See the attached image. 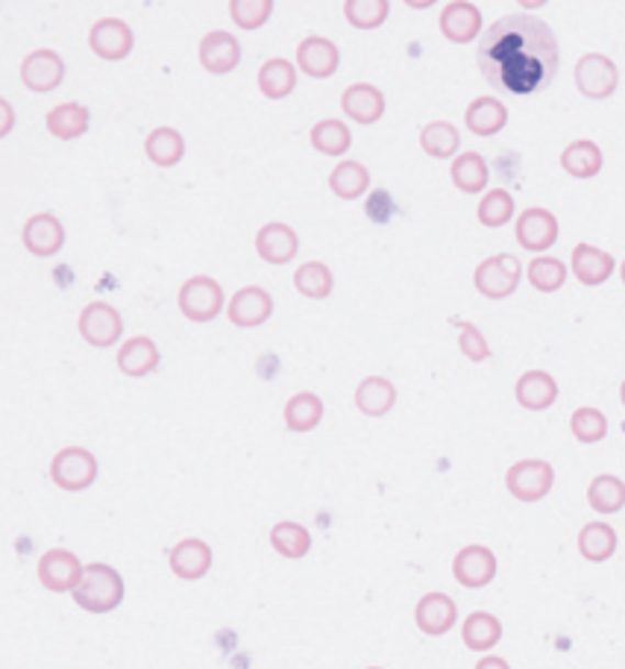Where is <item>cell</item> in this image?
Here are the masks:
<instances>
[{"instance_id": "obj_51", "label": "cell", "mask_w": 625, "mask_h": 669, "mask_svg": "<svg viewBox=\"0 0 625 669\" xmlns=\"http://www.w3.org/2000/svg\"><path fill=\"white\" fill-rule=\"evenodd\" d=\"M620 400H623V405H625V379H623V384H620Z\"/></svg>"}, {"instance_id": "obj_49", "label": "cell", "mask_w": 625, "mask_h": 669, "mask_svg": "<svg viewBox=\"0 0 625 669\" xmlns=\"http://www.w3.org/2000/svg\"><path fill=\"white\" fill-rule=\"evenodd\" d=\"M476 669H511V664L505 658H500V655H484V658L476 664Z\"/></svg>"}, {"instance_id": "obj_18", "label": "cell", "mask_w": 625, "mask_h": 669, "mask_svg": "<svg viewBox=\"0 0 625 669\" xmlns=\"http://www.w3.org/2000/svg\"><path fill=\"white\" fill-rule=\"evenodd\" d=\"M168 567L177 579L197 581L212 570V546L200 537H186L179 540L168 555Z\"/></svg>"}, {"instance_id": "obj_52", "label": "cell", "mask_w": 625, "mask_h": 669, "mask_svg": "<svg viewBox=\"0 0 625 669\" xmlns=\"http://www.w3.org/2000/svg\"><path fill=\"white\" fill-rule=\"evenodd\" d=\"M620 277H623V286H625V261H623V268H620Z\"/></svg>"}, {"instance_id": "obj_25", "label": "cell", "mask_w": 625, "mask_h": 669, "mask_svg": "<svg viewBox=\"0 0 625 669\" xmlns=\"http://www.w3.org/2000/svg\"><path fill=\"white\" fill-rule=\"evenodd\" d=\"M161 361V353L156 347V341L147 338V335H138V338L124 341V347L118 349V370L130 379H142V376H150Z\"/></svg>"}, {"instance_id": "obj_36", "label": "cell", "mask_w": 625, "mask_h": 669, "mask_svg": "<svg viewBox=\"0 0 625 669\" xmlns=\"http://www.w3.org/2000/svg\"><path fill=\"white\" fill-rule=\"evenodd\" d=\"M270 546H274L282 558L297 561V558H305L309 549H312V535H309V528L294 523V520H282V523L270 528Z\"/></svg>"}, {"instance_id": "obj_32", "label": "cell", "mask_w": 625, "mask_h": 669, "mask_svg": "<svg viewBox=\"0 0 625 669\" xmlns=\"http://www.w3.org/2000/svg\"><path fill=\"white\" fill-rule=\"evenodd\" d=\"M461 640L470 651H491L502 640V623L488 611H473L461 623Z\"/></svg>"}, {"instance_id": "obj_40", "label": "cell", "mask_w": 625, "mask_h": 669, "mask_svg": "<svg viewBox=\"0 0 625 669\" xmlns=\"http://www.w3.org/2000/svg\"><path fill=\"white\" fill-rule=\"evenodd\" d=\"M421 147L432 159H449L461 147V133L449 121H432L421 130Z\"/></svg>"}, {"instance_id": "obj_38", "label": "cell", "mask_w": 625, "mask_h": 669, "mask_svg": "<svg viewBox=\"0 0 625 669\" xmlns=\"http://www.w3.org/2000/svg\"><path fill=\"white\" fill-rule=\"evenodd\" d=\"M297 89V71L288 59H268L259 68V91L268 100H282Z\"/></svg>"}, {"instance_id": "obj_41", "label": "cell", "mask_w": 625, "mask_h": 669, "mask_svg": "<svg viewBox=\"0 0 625 669\" xmlns=\"http://www.w3.org/2000/svg\"><path fill=\"white\" fill-rule=\"evenodd\" d=\"M294 288L309 300H326L335 288L330 265L323 261H305L303 268L294 270Z\"/></svg>"}, {"instance_id": "obj_7", "label": "cell", "mask_w": 625, "mask_h": 669, "mask_svg": "<svg viewBox=\"0 0 625 669\" xmlns=\"http://www.w3.org/2000/svg\"><path fill=\"white\" fill-rule=\"evenodd\" d=\"M576 86L584 98L605 100L620 86V71L605 54H584L576 65Z\"/></svg>"}, {"instance_id": "obj_17", "label": "cell", "mask_w": 625, "mask_h": 669, "mask_svg": "<svg viewBox=\"0 0 625 669\" xmlns=\"http://www.w3.org/2000/svg\"><path fill=\"white\" fill-rule=\"evenodd\" d=\"M440 33L453 42V45H467L476 36L482 38V12L476 3L467 0H453L440 12Z\"/></svg>"}, {"instance_id": "obj_16", "label": "cell", "mask_w": 625, "mask_h": 669, "mask_svg": "<svg viewBox=\"0 0 625 669\" xmlns=\"http://www.w3.org/2000/svg\"><path fill=\"white\" fill-rule=\"evenodd\" d=\"M21 238H24V247H27L33 256L47 259V256H56V253L65 247V226L59 223V218L51 212L33 214V218L24 223Z\"/></svg>"}, {"instance_id": "obj_39", "label": "cell", "mask_w": 625, "mask_h": 669, "mask_svg": "<svg viewBox=\"0 0 625 669\" xmlns=\"http://www.w3.org/2000/svg\"><path fill=\"white\" fill-rule=\"evenodd\" d=\"M312 147L323 156H344L353 144V133L347 130L344 121H335V118H323L312 126Z\"/></svg>"}, {"instance_id": "obj_48", "label": "cell", "mask_w": 625, "mask_h": 669, "mask_svg": "<svg viewBox=\"0 0 625 669\" xmlns=\"http://www.w3.org/2000/svg\"><path fill=\"white\" fill-rule=\"evenodd\" d=\"M393 209H397V205H393V200L388 191H373L370 200H367V214H370L376 223H388V218L393 214Z\"/></svg>"}, {"instance_id": "obj_10", "label": "cell", "mask_w": 625, "mask_h": 669, "mask_svg": "<svg viewBox=\"0 0 625 669\" xmlns=\"http://www.w3.org/2000/svg\"><path fill=\"white\" fill-rule=\"evenodd\" d=\"M82 572H86V567L68 549H51L38 561V581L51 593H74L77 584H80Z\"/></svg>"}, {"instance_id": "obj_30", "label": "cell", "mask_w": 625, "mask_h": 669, "mask_svg": "<svg viewBox=\"0 0 625 669\" xmlns=\"http://www.w3.org/2000/svg\"><path fill=\"white\" fill-rule=\"evenodd\" d=\"M605 165V156L599 150L596 142H588V138H579L563 147L561 153V168L576 179H593Z\"/></svg>"}, {"instance_id": "obj_29", "label": "cell", "mask_w": 625, "mask_h": 669, "mask_svg": "<svg viewBox=\"0 0 625 669\" xmlns=\"http://www.w3.org/2000/svg\"><path fill=\"white\" fill-rule=\"evenodd\" d=\"M144 153H147V159H150L153 165L174 168V165H179L182 156H186V138H182V133L174 130V126H156V130L147 135V142H144Z\"/></svg>"}, {"instance_id": "obj_21", "label": "cell", "mask_w": 625, "mask_h": 669, "mask_svg": "<svg viewBox=\"0 0 625 669\" xmlns=\"http://www.w3.org/2000/svg\"><path fill=\"white\" fill-rule=\"evenodd\" d=\"M21 80L30 91H54L65 80V63L56 51H33L21 63Z\"/></svg>"}, {"instance_id": "obj_31", "label": "cell", "mask_w": 625, "mask_h": 669, "mask_svg": "<svg viewBox=\"0 0 625 669\" xmlns=\"http://www.w3.org/2000/svg\"><path fill=\"white\" fill-rule=\"evenodd\" d=\"M323 400L312 391H300L294 393L291 400L286 402V426L288 432H297V435H305L312 428L321 426L323 420Z\"/></svg>"}, {"instance_id": "obj_8", "label": "cell", "mask_w": 625, "mask_h": 669, "mask_svg": "<svg viewBox=\"0 0 625 669\" xmlns=\"http://www.w3.org/2000/svg\"><path fill=\"white\" fill-rule=\"evenodd\" d=\"M121 332H124V317L115 305L89 303L80 312V335L91 347H112L121 341Z\"/></svg>"}, {"instance_id": "obj_46", "label": "cell", "mask_w": 625, "mask_h": 669, "mask_svg": "<svg viewBox=\"0 0 625 669\" xmlns=\"http://www.w3.org/2000/svg\"><path fill=\"white\" fill-rule=\"evenodd\" d=\"M274 12V0H233L230 15L242 30H259Z\"/></svg>"}, {"instance_id": "obj_27", "label": "cell", "mask_w": 625, "mask_h": 669, "mask_svg": "<svg viewBox=\"0 0 625 669\" xmlns=\"http://www.w3.org/2000/svg\"><path fill=\"white\" fill-rule=\"evenodd\" d=\"M397 405V388L384 376H367L356 388V409L365 417H384Z\"/></svg>"}, {"instance_id": "obj_45", "label": "cell", "mask_w": 625, "mask_h": 669, "mask_svg": "<svg viewBox=\"0 0 625 669\" xmlns=\"http://www.w3.org/2000/svg\"><path fill=\"white\" fill-rule=\"evenodd\" d=\"M479 223L482 226H491V230H496V226H502V223H509L511 218H514V197L505 191V188H493V191H488V194L479 200Z\"/></svg>"}, {"instance_id": "obj_1", "label": "cell", "mask_w": 625, "mask_h": 669, "mask_svg": "<svg viewBox=\"0 0 625 669\" xmlns=\"http://www.w3.org/2000/svg\"><path fill=\"white\" fill-rule=\"evenodd\" d=\"M479 71L493 89L514 98L544 91L558 74L561 47L553 27L537 15H505L484 30L476 47Z\"/></svg>"}, {"instance_id": "obj_53", "label": "cell", "mask_w": 625, "mask_h": 669, "mask_svg": "<svg viewBox=\"0 0 625 669\" xmlns=\"http://www.w3.org/2000/svg\"><path fill=\"white\" fill-rule=\"evenodd\" d=\"M365 669H382V667H365Z\"/></svg>"}, {"instance_id": "obj_11", "label": "cell", "mask_w": 625, "mask_h": 669, "mask_svg": "<svg viewBox=\"0 0 625 669\" xmlns=\"http://www.w3.org/2000/svg\"><path fill=\"white\" fill-rule=\"evenodd\" d=\"M517 244L528 253H544L558 242V218L549 209L532 205L517 218Z\"/></svg>"}, {"instance_id": "obj_5", "label": "cell", "mask_w": 625, "mask_h": 669, "mask_svg": "<svg viewBox=\"0 0 625 669\" xmlns=\"http://www.w3.org/2000/svg\"><path fill=\"white\" fill-rule=\"evenodd\" d=\"M520 279H523V265H520L517 256L500 253V256H491L476 268L473 286L488 300H505L517 291Z\"/></svg>"}, {"instance_id": "obj_28", "label": "cell", "mask_w": 625, "mask_h": 669, "mask_svg": "<svg viewBox=\"0 0 625 669\" xmlns=\"http://www.w3.org/2000/svg\"><path fill=\"white\" fill-rule=\"evenodd\" d=\"M47 133L59 138V142H71V138H80V135L89 133L91 115L89 109L82 103H59L47 112L45 118Z\"/></svg>"}, {"instance_id": "obj_9", "label": "cell", "mask_w": 625, "mask_h": 669, "mask_svg": "<svg viewBox=\"0 0 625 669\" xmlns=\"http://www.w3.org/2000/svg\"><path fill=\"white\" fill-rule=\"evenodd\" d=\"M453 576L461 588L482 590L496 579V555L482 544L465 546L461 553L453 558Z\"/></svg>"}, {"instance_id": "obj_33", "label": "cell", "mask_w": 625, "mask_h": 669, "mask_svg": "<svg viewBox=\"0 0 625 669\" xmlns=\"http://www.w3.org/2000/svg\"><path fill=\"white\" fill-rule=\"evenodd\" d=\"M449 177H453L458 191H465V194H482L488 179H491V170H488V161L482 159V153L470 150L456 156L453 168H449Z\"/></svg>"}, {"instance_id": "obj_15", "label": "cell", "mask_w": 625, "mask_h": 669, "mask_svg": "<svg viewBox=\"0 0 625 669\" xmlns=\"http://www.w3.org/2000/svg\"><path fill=\"white\" fill-rule=\"evenodd\" d=\"M226 314H230V321H233L235 326L253 330V326H261V323L270 321V314H274V297H270L265 288L247 286L230 300Z\"/></svg>"}, {"instance_id": "obj_26", "label": "cell", "mask_w": 625, "mask_h": 669, "mask_svg": "<svg viewBox=\"0 0 625 669\" xmlns=\"http://www.w3.org/2000/svg\"><path fill=\"white\" fill-rule=\"evenodd\" d=\"M467 130L479 138H491V135L502 133L509 124V109L496 98H476L465 112Z\"/></svg>"}, {"instance_id": "obj_50", "label": "cell", "mask_w": 625, "mask_h": 669, "mask_svg": "<svg viewBox=\"0 0 625 669\" xmlns=\"http://www.w3.org/2000/svg\"><path fill=\"white\" fill-rule=\"evenodd\" d=\"M0 109H3V126H0V135H10V130H12V107H10V100H0Z\"/></svg>"}, {"instance_id": "obj_20", "label": "cell", "mask_w": 625, "mask_h": 669, "mask_svg": "<svg viewBox=\"0 0 625 669\" xmlns=\"http://www.w3.org/2000/svg\"><path fill=\"white\" fill-rule=\"evenodd\" d=\"M238 63H242V45H238V38L233 33L215 30V33L203 36V42H200V65L205 71L224 77V74L235 71Z\"/></svg>"}, {"instance_id": "obj_43", "label": "cell", "mask_w": 625, "mask_h": 669, "mask_svg": "<svg viewBox=\"0 0 625 669\" xmlns=\"http://www.w3.org/2000/svg\"><path fill=\"white\" fill-rule=\"evenodd\" d=\"M570 432L579 444H599L607 435V417L599 409H576L570 417Z\"/></svg>"}, {"instance_id": "obj_24", "label": "cell", "mask_w": 625, "mask_h": 669, "mask_svg": "<svg viewBox=\"0 0 625 669\" xmlns=\"http://www.w3.org/2000/svg\"><path fill=\"white\" fill-rule=\"evenodd\" d=\"M514 397L526 411H546L558 400V382L546 370H526L514 384Z\"/></svg>"}, {"instance_id": "obj_37", "label": "cell", "mask_w": 625, "mask_h": 669, "mask_svg": "<svg viewBox=\"0 0 625 669\" xmlns=\"http://www.w3.org/2000/svg\"><path fill=\"white\" fill-rule=\"evenodd\" d=\"M588 502H590V509L596 511V514H605V517H607V514H616V511H623L625 482L614 473L596 476V479H593V482H590V488H588Z\"/></svg>"}, {"instance_id": "obj_42", "label": "cell", "mask_w": 625, "mask_h": 669, "mask_svg": "<svg viewBox=\"0 0 625 669\" xmlns=\"http://www.w3.org/2000/svg\"><path fill=\"white\" fill-rule=\"evenodd\" d=\"M526 274H528V282H532V288H537L540 294H555L558 288H563L570 270H567V265H563L561 259L540 256V259H535L532 265H528Z\"/></svg>"}, {"instance_id": "obj_13", "label": "cell", "mask_w": 625, "mask_h": 669, "mask_svg": "<svg viewBox=\"0 0 625 669\" xmlns=\"http://www.w3.org/2000/svg\"><path fill=\"white\" fill-rule=\"evenodd\" d=\"M414 623L426 637H444L458 623L456 599L447 593H426L414 607Z\"/></svg>"}, {"instance_id": "obj_47", "label": "cell", "mask_w": 625, "mask_h": 669, "mask_svg": "<svg viewBox=\"0 0 625 669\" xmlns=\"http://www.w3.org/2000/svg\"><path fill=\"white\" fill-rule=\"evenodd\" d=\"M453 326L458 330V347H461V353H465L470 361H488L491 358V344L484 341L482 330L476 326V323L470 321H453Z\"/></svg>"}, {"instance_id": "obj_3", "label": "cell", "mask_w": 625, "mask_h": 669, "mask_svg": "<svg viewBox=\"0 0 625 669\" xmlns=\"http://www.w3.org/2000/svg\"><path fill=\"white\" fill-rule=\"evenodd\" d=\"M51 482L63 491H86L98 482V458L86 446H65L51 461Z\"/></svg>"}, {"instance_id": "obj_35", "label": "cell", "mask_w": 625, "mask_h": 669, "mask_svg": "<svg viewBox=\"0 0 625 669\" xmlns=\"http://www.w3.org/2000/svg\"><path fill=\"white\" fill-rule=\"evenodd\" d=\"M330 188L332 194L341 197V200H358L370 188V170L361 161H341L338 168L330 174Z\"/></svg>"}, {"instance_id": "obj_44", "label": "cell", "mask_w": 625, "mask_h": 669, "mask_svg": "<svg viewBox=\"0 0 625 669\" xmlns=\"http://www.w3.org/2000/svg\"><path fill=\"white\" fill-rule=\"evenodd\" d=\"M388 12H391L388 0H347L344 3V15L358 30H376L379 24H384Z\"/></svg>"}, {"instance_id": "obj_6", "label": "cell", "mask_w": 625, "mask_h": 669, "mask_svg": "<svg viewBox=\"0 0 625 669\" xmlns=\"http://www.w3.org/2000/svg\"><path fill=\"white\" fill-rule=\"evenodd\" d=\"M179 312L191 323L215 321L224 312V288L212 277H191L179 288Z\"/></svg>"}, {"instance_id": "obj_22", "label": "cell", "mask_w": 625, "mask_h": 669, "mask_svg": "<svg viewBox=\"0 0 625 669\" xmlns=\"http://www.w3.org/2000/svg\"><path fill=\"white\" fill-rule=\"evenodd\" d=\"M614 268L616 261L611 253L599 250L593 244H579V247H572L570 270L576 274V279H579L581 286L588 288L605 286L607 279H611V274H614Z\"/></svg>"}, {"instance_id": "obj_12", "label": "cell", "mask_w": 625, "mask_h": 669, "mask_svg": "<svg viewBox=\"0 0 625 669\" xmlns=\"http://www.w3.org/2000/svg\"><path fill=\"white\" fill-rule=\"evenodd\" d=\"M89 47L107 63H121L133 54L135 36L121 19H100L89 33Z\"/></svg>"}, {"instance_id": "obj_14", "label": "cell", "mask_w": 625, "mask_h": 669, "mask_svg": "<svg viewBox=\"0 0 625 669\" xmlns=\"http://www.w3.org/2000/svg\"><path fill=\"white\" fill-rule=\"evenodd\" d=\"M338 45L330 42V38L305 36L303 42L297 45V65H300V71H303L305 77H312V80H326V77H332V74L338 71Z\"/></svg>"}, {"instance_id": "obj_4", "label": "cell", "mask_w": 625, "mask_h": 669, "mask_svg": "<svg viewBox=\"0 0 625 669\" xmlns=\"http://www.w3.org/2000/svg\"><path fill=\"white\" fill-rule=\"evenodd\" d=\"M555 484V467L544 458H526V461H517V465L509 467L505 473V488L517 502H540L544 497H549Z\"/></svg>"}, {"instance_id": "obj_23", "label": "cell", "mask_w": 625, "mask_h": 669, "mask_svg": "<svg viewBox=\"0 0 625 669\" xmlns=\"http://www.w3.org/2000/svg\"><path fill=\"white\" fill-rule=\"evenodd\" d=\"M341 109L356 124H376L384 115V94L370 82H356L341 94Z\"/></svg>"}, {"instance_id": "obj_2", "label": "cell", "mask_w": 625, "mask_h": 669, "mask_svg": "<svg viewBox=\"0 0 625 669\" xmlns=\"http://www.w3.org/2000/svg\"><path fill=\"white\" fill-rule=\"evenodd\" d=\"M71 596L89 614H109L124 602V579L109 564H89Z\"/></svg>"}, {"instance_id": "obj_19", "label": "cell", "mask_w": 625, "mask_h": 669, "mask_svg": "<svg viewBox=\"0 0 625 669\" xmlns=\"http://www.w3.org/2000/svg\"><path fill=\"white\" fill-rule=\"evenodd\" d=\"M256 253L268 265H288L300 253V238H297V233L288 223H265L259 233H256Z\"/></svg>"}, {"instance_id": "obj_34", "label": "cell", "mask_w": 625, "mask_h": 669, "mask_svg": "<svg viewBox=\"0 0 625 669\" xmlns=\"http://www.w3.org/2000/svg\"><path fill=\"white\" fill-rule=\"evenodd\" d=\"M579 553L590 564L607 561L616 553V532L602 520H593L579 532Z\"/></svg>"}]
</instances>
